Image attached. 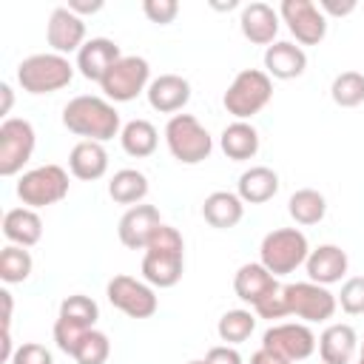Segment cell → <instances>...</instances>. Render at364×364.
Here are the masks:
<instances>
[{
	"instance_id": "13",
	"label": "cell",
	"mask_w": 364,
	"mask_h": 364,
	"mask_svg": "<svg viewBox=\"0 0 364 364\" xmlns=\"http://www.w3.org/2000/svg\"><path fill=\"white\" fill-rule=\"evenodd\" d=\"M162 225H165V222H162V216H159V208L142 202V205H134V208H128V210L122 213L117 233H119V242H122L125 247H131V250H145L148 242L154 239V233H156Z\"/></svg>"
},
{
	"instance_id": "2",
	"label": "cell",
	"mask_w": 364,
	"mask_h": 364,
	"mask_svg": "<svg viewBox=\"0 0 364 364\" xmlns=\"http://www.w3.org/2000/svg\"><path fill=\"white\" fill-rule=\"evenodd\" d=\"M74 68L68 63V57L46 51V54H31L17 65V82L26 94H54L65 85H71L74 80Z\"/></svg>"
},
{
	"instance_id": "21",
	"label": "cell",
	"mask_w": 364,
	"mask_h": 364,
	"mask_svg": "<svg viewBox=\"0 0 364 364\" xmlns=\"http://www.w3.org/2000/svg\"><path fill=\"white\" fill-rule=\"evenodd\" d=\"M358 353V336L350 324H327L318 336V355L324 364H353Z\"/></svg>"
},
{
	"instance_id": "50",
	"label": "cell",
	"mask_w": 364,
	"mask_h": 364,
	"mask_svg": "<svg viewBox=\"0 0 364 364\" xmlns=\"http://www.w3.org/2000/svg\"><path fill=\"white\" fill-rule=\"evenodd\" d=\"M361 355H364V341H361Z\"/></svg>"
},
{
	"instance_id": "35",
	"label": "cell",
	"mask_w": 364,
	"mask_h": 364,
	"mask_svg": "<svg viewBox=\"0 0 364 364\" xmlns=\"http://www.w3.org/2000/svg\"><path fill=\"white\" fill-rule=\"evenodd\" d=\"M108 355H111V341H108V336L102 333V330H88L85 336H82V341H80V347H77V353L71 355L77 364H105L108 361Z\"/></svg>"
},
{
	"instance_id": "17",
	"label": "cell",
	"mask_w": 364,
	"mask_h": 364,
	"mask_svg": "<svg viewBox=\"0 0 364 364\" xmlns=\"http://www.w3.org/2000/svg\"><path fill=\"white\" fill-rule=\"evenodd\" d=\"M282 284H279V279L262 264V262H247V264H242L239 270H236V276H233V290H236V296L245 301V304H250V307H256L259 301H264L270 293H276Z\"/></svg>"
},
{
	"instance_id": "18",
	"label": "cell",
	"mask_w": 364,
	"mask_h": 364,
	"mask_svg": "<svg viewBox=\"0 0 364 364\" xmlns=\"http://www.w3.org/2000/svg\"><path fill=\"white\" fill-rule=\"evenodd\" d=\"M148 105L159 114H176L191 102V82L179 74H159L156 80H151L148 91Z\"/></svg>"
},
{
	"instance_id": "11",
	"label": "cell",
	"mask_w": 364,
	"mask_h": 364,
	"mask_svg": "<svg viewBox=\"0 0 364 364\" xmlns=\"http://www.w3.org/2000/svg\"><path fill=\"white\" fill-rule=\"evenodd\" d=\"M316 333L307 327V324H299V321H284V324H273L270 330H264L262 336V347L299 364L304 358H310L316 353Z\"/></svg>"
},
{
	"instance_id": "47",
	"label": "cell",
	"mask_w": 364,
	"mask_h": 364,
	"mask_svg": "<svg viewBox=\"0 0 364 364\" xmlns=\"http://www.w3.org/2000/svg\"><path fill=\"white\" fill-rule=\"evenodd\" d=\"M0 94H3V108H0V114H9V111H11V102H14L11 85H9V82H3V85H0Z\"/></svg>"
},
{
	"instance_id": "25",
	"label": "cell",
	"mask_w": 364,
	"mask_h": 364,
	"mask_svg": "<svg viewBox=\"0 0 364 364\" xmlns=\"http://www.w3.org/2000/svg\"><path fill=\"white\" fill-rule=\"evenodd\" d=\"M202 216L210 228L216 230H228V228H236L245 216V202L239 199V193H230V191H213L205 196L202 202Z\"/></svg>"
},
{
	"instance_id": "12",
	"label": "cell",
	"mask_w": 364,
	"mask_h": 364,
	"mask_svg": "<svg viewBox=\"0 0 364 364\" xmlns=\"http://www.w3.org/2000/svg\"><path fill=\"white\" fill-rule=\"evenodd\" d=\"M279 17L301 46H318L327 37V17L313 0H282Z\"/></svg>"
},
{
	"instance_id": "41",
	"label": "cell",
	"mask_w": 364,
	"mask_h": 364,
	"mask_svg": "<svg viewBox=\"0 0 364 364\" xmlns=\"http://www.w3.org/2000/svg\"><path fill=\"white\" fill-rule=\"evenodd\" d=\"M253 313L259 316V318H284L287 316V304H284V293H282V287L276 290V293H270L264 301H259L256 307H253Z\"/></svg>"
},
{
	"instance_id": "40",
	"label": "cell",
	"mask_w": 364,
	"mask_h": 364,
	"mask_svg": "<svg viewBox=\"0 0 364 364\" xmlns=\"http://www.w3.org/2000/svg\"><path fill=\"white\" fill-rule=\"evenodd\" d=\"M9 364H54V355H51L48 347H43L37 341H26L14 350Z\"/></svg>"
},
{
	"instance_id": "14",
	"label": "cell",
	"mask_w": 364,
	"mask_h": 364,
	"mask_svg": "<svg viewBox=\"0 0 364 364\" xmlns=\"http://www.w3.org/2000/svg\"><path fill=\"white\" fill-rule=\"evenodd\" d=\"M46 40L51 46L54 54H71V51H80L88 40H85V20L77 17L68 6H57L48 17V26H46Z\"/></svg>"
},
{
	"instance_id": "20",
	"label": "cell",
	"mask_w": 364,
	"mask_h": 364,
	"mask_svg": "<svg viewBox=\"0 0 364 364\" xmlns=\"http://www.w3.org/2000/svg\"><path fill=\"white\" fill-rule=\"evenodd\" d=\"M347 264H350V259L338 245H318L316 250H310V256L304 262L310 282L324 284V287L341 282L347 273Z\"/></svg>"
},
{
	"instance_id": "9",
	"label": "cell",
	"mask_w": 364,
	"mask_h": 364,
	"mask_svg": "<svg viewBox=\"0 0 364 364\" xmlns=\"http://www.w3.org/2000/svg\"><path fill=\"white\" fill-rule=\"evenodd\" d=\"M37 145L34 125L20 117H6L0 125V176H14L31 159Z\"/></svg>"
},
{
	"instance_id": "32",
	"label": "cell",
	"mask_w": 364,
	"mask_h": 364,
	"mask_svg": "<svg viewBox=\"0 0 364 364\" xmlns=\"http://www.w3.org/2000/svg\"><path fill=\"white\" fill-rule=\"evenodd\" d=\"M31 267H34V259L26 247L20 245H6L0 250V279L6 284H20L31 276Z\"/></svg>"
},
{
	"instance_id": "30",
	"label": "cell",
	"mask_w": 364,
	"mask_h": 364,
	"mask_svg": "<svg viewBox=\"0 0 364 364\" xmlns=\"http://www.w3.org/2000/svg\"><path fill=\"white\" fill-rule=\"evenodd\" d=\"M287 213L293 216L296 225H318L327 213V199L316 188H299L287 199Z\"/></svg>"
},
{
	"instance_id": "16",
	"label": "cell",
	"mask_w": 364,
	"mask_h": 364,
	"mask_svg": "<svg viewBox=\"0 0 364 364\" xmlns=\"http://www.w3.org/2000/svg\"><path fill=\"white\" fill-rule=\"evenodd\" d=\"M119 46L108 37H91L80 51H77V71L91 80V82H102V77L114 68V63L119 60Z\"/></svg>"
},
{
	"instance_id": "19",
	"label": "cell",
	"mask_w": 364,
	"mask_h": 364,
	"mask_svg": "<svg viewBox=\"0 0 364 364\" xmlns=\"http://www.w3.org/2000/svg\"><path fill=\"white\" fill-rule=\"evenodd\" d=\"M307 68V54L290 40H276L264 48V74L270 80H296Z\"/></svg>"
},
{
	"instance_id": "23",
	"label": "cell",
	"mask_w": 364,
	"mask_h": 364,
	"mask_svg": "<svg viewBox=\"0 0 364 364\" xmlns=\"http://www.w3.org/2000/svg\"><path fill=\"white\" fill-rule=\"evenodd\" d=\"M185 273V253H162L145 250L142 256V279L151 287H173Z\"/></svg>"
},
{
	"instance_id": "28",
	"label": "cell",
	"mask_w": 364,
	"mask_h": 364,
	"mask_svg": "<svg viewBox=\"0 0 364 364\" xmlns=\"http://www.w3.org/2000/svg\"><path fill=\"white\" fill-rule=\"evenodd\" d=\"M108 196L117 205H142V199L148 196V176L136 168H122L111 176L108 182Z\"/></svg>"
},
{
	"instance_id": "44",
	"label": "cell",
	"mask_w": 364,
	"mask_h": 364,
	"mask_svg": "<svg viewBox=\"0 0 364 364\" xmlns=\"http://www.w3.org/2000/svg\"><path fill=\"white\" fill-rule=\"evenodd\" d=\"M68 9L77 14V17H85V14H97L102 9V0H68Z\"/></svg>"
},
{
	"instance_id": "49",
	"label": "cell",
	"mask_w": 364,
	"mask_h": 364,
	"mask_svg": "<svg viewBox=\"0 0 364 364\" xmlns=\"http://www.w3.org/2000/svg\"><path fill=\"white\" fill-rule=\"evenodd\" d=\"M353 364H364V355H358V358H355V361H353Z\"/></svg>"
},
{
	"instance_id": "37",
	"label": "cell",
	"mask_w": 364,
	"mask_h": 364,
	"mask_svg": "<svg viewBox=\"0 0 364 364\" xmlns=\"http://www.w3.org/2000/svg\"><path fill=\"white\" fill-rule=\"evenodd\" d=\"M341 310L350 316H361L364 313V276H353L341 284V293L336 296Z\"/></svg>"
},
{
	"instance_id": "33",
	"label": "cell",
	"mask_w": 364,
	"mask_h": 364,
	"mask_svg": "<svg viewBox=\"0 0 364 364\" xmlns=\"http://www.w3.org/2000/svg\"><path fill=\"white\" fill-rule=\"evenodd\" d=\"M330 97L338 108H355L364 102V74L361 71H341L330 85Z\"/></svg>"
},
{
	"instance_id": "27",
	"label": "cell",
	"mask_w": 364,
	"mask_h": 364,
	"mask_svg": "<svg viewBox=\"0 0 364 364\" xmlns=\"http://www.w3.org/2000/svg\"><path fill=\"white\" fill-rule=\"evenodd\" d=\"M219 148L228 159L233 162H245V159H253L259 154V131L250 125V122H230L222 136H219Z\"/></svg>"
},
{
	"instance_id": "10",
	"label": "cell",
	"mask_w": 364,
	"mask_h": 364,
	"mask_svg": "<svg viewBox=\"0 0 364 364\" xmlns=\"http://www.w3.org/2000/svg\"><path fill=\"white\" fill-rule=\"evenodd\" d=\"M105 296L128 318H151L156 313V307H159V299H156L154 287L148 282H139V279L125 276V273H119V276H114L108 282Z\"/></svg>"
},
{
	"instance_id": "3",
	"label": "cell",
	"mask_w": 364,
	"mask_h": 364,
	"mask_svg": "<svg viewBox=\"0 0 364 364\" xmlns=\"http://www.w3.org/2000/svg\"><path fill=\"white\" fill-rule=\"evenodd\" d=\"M273 100V80L262 71V68H245L233 77V82L228 85L222 105L230 117L247 122L250 117H256L267 102Z\"/></svg>"
},
{
	"instance_id": "34",
	"label": "cell",
	"mask_w": 364,
	"mask_h": 364,
	"mask_svg": "<svg viewBox=\"0 0 364 364\" xmlns=\"http://www.w3.org/2000/svg\"><path fill=\"white\" fill-rule=\"evenodd\" d=\"M60 318H68L80 327H94L97 318H100V307L91 296H82V293H74V296H65L60 301Z\"/></svg>"
},
{
	"instance_id": "1",
	"label": "cell",
	"mask_w": 364,
	"mask_h": 364,
	"mask_svg": "<svg viewBox=\"0 0 364 364\" xmlns=\"http://www.w3.org/2000/svg\"><path fill=\"white\" fill-rule=\"evenodd\" d=\"M63 125L91 142H108L122 131L119 111L114 108V102L94 94H80L68 100L63 108Z\"/></svg>"
},
{
	"instance_id": "6",
	"label": "cell",
	"mask_w": 364,
	"mask_h": 364,
	"mask_svg": "<svg viewBox=\"0 0 364 364\" xmlns=\"http://www.w3.org/2000/svg\"><path fill=\"white\" fill-rule=\"evenodd\" d=\"M17 199L23 202V208H48L57 205L68 196V173L60 165H40L26 171L17 179Z\"/></svg>"
},
{
	"instance_id": "22",
	"label": "cell",
	"mask_w": 364,
	"mask_h": 364,
	"mask_svg": "<svg viewBox=\"0 0 364 364\" xmlns=\"http://www.w3.org/2000/svg\"><path fill=\"white\" fill-rule=\"evenodd\" d=\"M279 173L267 165H253L247 171H242L239 182H236V193L245 205H264L279 193Z\"/></svg>"
},
{
	"instance_id": "48",
	"label": "cell",
	"mask_w": 364,
	"mask_h": 364,
	"mask_svg": "<svg viewBox=\"0 0 364 364\" xmlns=\"http://www.w3.org/2000/svg\"><path fill=\"white\" fill-rule=\"evenodd\" d=\"M188 364H208L205 358H193V361H188Z\"/></svg>"
},
{
	"instance_id": "31",
	"label": "cell",
	"mask_w": 364,
	"mask_h": 364,
	"mask_svg": "<svg viewBox=\"0 0 364 364\" xmlns=\"http://www.w3.org/2000/svg\"><path fill=\"white\" fill-rule=\"evenodd\" d=\"M253 330H256V313H250V310H228V313H222V318L216 324L219 338L230 347L247 341L253 336Z\"/></svg>"
},
{
	"instance_id": "15",
	"label": "cell",
	"mask_w": 364,
	"mask_h": 364,
	"mask_svg": "<svg viewBox=\"0 0 364 364\" xmlns=\"http://www.w3.org/2000/svg\"><path fill=\"white\" fill-rule=\"evenodd\" d=\"M279 23H282L279 11L267 3H262V0L242 6L239 28H242L245 40H250L253 46H273L276 34H279Z\"/></svg>"
},
{
	"instance_id": "36",
	"label": "cell",
	"mask_w": 364,
	"mask_h": 364,
	"mask_svg": "<svg viewBox=\"0 0 364 364\" xmlns=\"http://www.w3.org/2000/svg\"><path fill=\"white\" fill-rule=\"evenodd\" d=\"M85 333H88V327H80V324H74L68 318H60L57 316V321H54V341H57V347L65 355H74L77 353V347H80V341H82Z\"/></svg>"
},
{
	"instance_id": "5",
	"label": "cell",
	"mask_w": 364,
	"mask_h": 364,
	"mask_svg": "<svg viewBox=\"0 0 364 364\" xmlns=\"http://www.w3.org/2000/svg\"><path fill=\"white\" fill-rule=\"evenodd\" d=\"M307 256H310V245L299 228H276L259 245V262L276 279L293 273L299 264L307 262Z\"/></svg>"
},
{
	"instance_id": "4",
	"label": "cell",
	"mask_w": 364,
	"mask_h": 364,
	"mask_svg": "<svg viewBox=\"0 0 364 364\" xmlns=\"http://www.w3.org/2000/svg\"><path fill=\"white\" fill-rule=\"evenodd\" d=\"M165 142L171 156L182 165H199L213 151V139L208 128L193 114H173L165 125Z\"/></svg>"
},
{
	"instance_id": "38",
	"label": "cell",
	"mask_w": 364,
	"mask_h": 364,
	"mask_svg": "<svg viewBox=\"0 0 364 364\" xmlns=\"http://www.w3.org/2000/svg\"><path fill=\"white\" fill-rule=\"evenodd\" d=\"M145 250H162V253H185V239H182V233L176 230V228H171V225H162L156 233H154V239L148 242V247Z\"/></svg>"
},
{
	"instance_id": "8",
	"label": "cell",
	"mask_w": 364,
	"mask_h": 364,
	"mask_svg": "<svg viewBox=\"0 0 364 364\" xmlns=\"http://www.w3.org/2000/svg\"><path fill=\"white\" fill-rule=\"evenodd\" d=\"M282 293H284L287 316H296L304 321H327L338 307V299L324 284H316V282H290V284H282Z\"/></svg>"
},
{
	"instance_id": "26",
	"label": "cell",
	"mask_w": 364,
	"mask_h": 364,
	"mask_svg": "<svg viewBox=\"0 0 364 364\" xmlns=\"http://www.w3.org/2000/svg\"><path fill=\"white\" fill-rule=\"evenodd\" d=\"M3 236L11 242V245H20V247H31L43 239V219L37 210L31 208H11L6 210L3 216Z\"/></svg>"
},
{
	"instance_id": "46",
	"label": "cell",
	"mask_w": 364,
	"mask_h": 364,
	"mask_svg": "<svg viewBox=\"0 0 364 364\" xmlns=\"http://www.w3.org/2000/svg\"><path fill=\"white\" fill-rule=\"evenodd\" d=\"M0 299H3V330H11V307H14L11 293L9 290H0Z\"/></svg>"
},
{
	"instance_id": "39",
	"label": "cell",
	"mask_w": 364,
	"mask_h": 364,
	"mask_svg": "<svg viewBox=\"0 0 364 364\" xmlns=\"http://www.w3.org/2000/svg\"><path fill=\"white\" fill-rule=\"evenodd\" d=\"M142 11H145V17H148L151 23L168 26V23L176 20L179 3H176V0H145V3H142Z\"/></svg>"
},
{
	"instance_id": "24",
	"label": "cell",
	"mask_w": 364,
	"mask_h": 364,
	"mask_svg": "<svg viewBox=\"0 0 364 364\" xmlns=\"http://www.w3.org/2000/svg\"><path fill=\"white\" fill-rule=\"evenodd\" d=\"M68 168L82 182H94V179L105 176V171H108L105 145L102 142H91V139H80L68 154Z\"/></svg>"
},
{
	"instance_id": "43",
	"label": "cell",
	"mask_w": 364,
	"mask_h": 364,
	"mask_svg": "<svg viewBox=\"0 0 364 364\" xmlns=\"http://www.w3.org/2000/svg\"><path fill=\"white\" fill-rule=\"evenodd\" d=\"M318 9L324 17H347L355 11V0H318Z\"/></svg>"
},
{
	"instance_id": "42",
	"label": "cell",
	"mask_w": 364,
	"mask_h": 364,
	"mask_svg": "<svg viewBox=\"0 0 364 364\" xmlns=\"http://www.w3.org/2000/svg\"><path fill=\"white\" fill-rule=\"evenodd\" d=\"M205 361H208V364H242V355H239V350L230 347V344H216V347L208 350Z\"/></svg>"
},
{
	"instance_id": "29",
	"label": "cell",
	"mask_w": 364,
	"mask_h": 364,
	"mask_svg": "<svg viewBox=\"0 0 364 364\" xmlns=\"http://www.w3.org/2000/svg\"><path fill=\"white\" fill-rule=\"evenodd\" d=\"M156 142H159V134L156 128L148 122V119H131L122 125L119 131V145L128 156L134 159H145L156 151Z\"/></svg>"
},
{
	"instance_id": "45",
	"label": "cell",
	"mask_w": 364,
	"mask_h": 364,
	"mask_svg": "<svg viewBox=\"0 0 364 364\" xmlns=\"http://www.w3.org/2000/svg\"><path fill=\"white\" fill-rule=\"evenodd\" d=\"M250 364H293V361H287V358H282V355H276V353L259 347V350L250 355Z\"/></svg>"
},
{
	"instance_id": "7",
	"label": "cell",
	"mask_w": 364,
	"mask_h": 364,
	"mask_svg": "<svg viewBox=\"0 0 364 364\" xmlns=\"http://www.w3.org/2000/svg\"><path fill=\"white\" fill-rule=\"evenodd\" d=\"M148 85H151V65L145 57H136V54L119 57L100 82L105 100L111 102H131L142 91H148Z\"/></svg>"
}]
</instances>
